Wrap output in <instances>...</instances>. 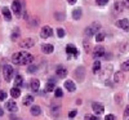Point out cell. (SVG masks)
Segmentation results:
<instances>
[{
	"mask_svg": "<svg viewBox=\"0 0 129 120\" xmlns=\"http://www.w3.org/2000/svg\"><path fill=\"white\" fill-rule=\"evenodd\" d=\"M32 59H34V57L27 52L14 53L13 57H12V61L16 65H30V63H32Z\"/></svg>",
	"mask_w": 129,
	"mask_h": 120,
	"instance_id": "6da1fadb",
	"label": "cell"
},
{
	"mask_svg": "<svg viewBox=\"0 0 129 120\" xmlns=\"http://www.w3.org/2000/svg\"><path fill=\"white\" fill-rule=\"evenodd\" d=\"M3 75H4V79L7 81H10L13 78V75H14V70L13 67L10 66V65H5L4 69H3Z\"/></svg>",
	"mask_w": 129,
	"mask_h": 120,
	"instance_id": "7a4b0ae2",
	"label": "cell"
},
{
	"mask_svg": "<svg viewBox=\"0 0 129 120\" xmlns=\"http://www.w3.org/2000/svg\"><path fill=\"white\" fill-rule=\"evenodd\" d=\"M101 28V26L97 23V22H94L92 26H89V27H87L85 28V35L87 36H93V35H95V34H98V30Z\"/></svg>",
	"mask_w": 129,
	"mask_h": 120,
	"instance_id": "3957f363",
	"label": "cell"
},
{
	"mask_svg": "<svg viewBox=\"0 0 129 120\" xmlns=\"http://www.w3.org/2000/svg\"><path fill=\"white\" fill-rule=\"evenodd\" d=\"M12 10L14 12V14L17 17H21V14H22V5H21V2L14 0L13 4H12Z\"/></svg>",
	"mask_w": 129,
	"mask_h": 120,
	"instance_id": "277c9868",
	"label": "cell"
},
{
	"mask_svg": "<svg viewBox=\"0 0 129 120\" xmlns=\"http://www.w3.org/2000/svg\"><path fill=\"white\" fill-rule=\"evenodd\" d=\"M66 53L69 54V57H71V56H74V57H78L79 50H78V48L75 47L74 44H67V47H66Z\"/></svg>",
	"mask_w": 129,
	"mask_h": 120,
	"instance_id": "5b68a950",
	"label": "cell"
},
{
	"mask_svg": "<svg viewBox=\"0 0 129 120\" xmlns=\"http://www.w3.org/2000/svg\"><path fill=\"white\" fill-rule=\"evenodd\" d=\"M19 45H21V48H26V49H28V48H31V47H34V45H35V40L27 38V39H25V40H21Z\"/></svg>",
	"mask_w": 129,
	"mask_h": 120,
	"instance_id": "8992f818",
	"label": "cell"
},
{
	"mask_svg": "<svg viewBox=\"0 0 129 120\" xmlns=\"http://www.w3.org/2000/svg\"><path fill=\"white\" fill-rule=\"evenodd\" d=\"M40 36L43 39H48L49 36H52V28L49 26H44L41 28V31H40Z\"/></svg>",
	"mask_w": 129,
	"mask_h": 120,
	"instance_id": "52a82bcc",
	"label": "cell"
},
{
	"mask_svg": "<svg viewBox=\"0 0 129 120\" xmlns=\"http://www.w3.org/2000/svg\"><path fill=\"white\" fill-rule=\"evenodd\" d=\"M92 108H93V111H94L95 114H103V112H105L103 105H101V103H98V102H93V103H92Z\"/></svg>",
	"mask_w": 129,
	"mask_h": 120,
	"instance_id": "ba28073f",
	"label": "cell"
},
{
	"mask_svg": "<svg viewBox=\"0 0 129 120\" xmlns=\"http://www.w3.org/2000/svg\"><path fill=\"white\" fill-rule=\"evenodd\" d=\"M105 56V48L103 47H95L93 50V57L94 58H100Z\"/></svg>",
	"mask_w": 129,
	"mask_h": 120,
	"instance_id": "9c48e42d",
	"label": "cell"
},
{
	"mask_svg": "<svg viewBox=\"0 0 129 120\" xmlns=\"http://www.w3.org/2000/svg\"><path fill=\"white\" fill-rule=\"evenodd\" d=\"M39 88H40V81H39L38 79H32V80L30 81V89H31L32 92H38Z\"/></svg>",
	"mask_w": 129,
	"mask_h": 120,
	"instance_id": "30bf717a",
	"label": "cell"
},
{
	"mask_svg": "<svg viewBox=\"0 0 129 120\" xmlns=\"http://www.w3.org/2000/svg\"><path fill=\"white\" fill-rule=\"evenodd\" d=\"M5 107H7V110L10 111V112H17V110H18V107H17L16 102H13V101L5 102Z\"/></svg>",
	"mask_w": 129,
	"mask_h": 120,
	"instance_id": "8fae6325",
	"label": "cell"
},
{
	"mask_svg": "<svg viewBox=\"0 0 129 120\" xmlns=\"http://www.w3.org/2000/svg\"><path fill=\"white\" fill-rule=\"evenodd\" d=\"M117 26H119L120 28H123L124 31H129V21H128L126 18L120 19L119 22H117Z\"/></svg>",
	"mask_w": 129,
	"mask_h": 120,
	"instance_id": "7c38bea8",
	"label": "cell"
},
{
	"mask_svg": "<svg viewBox=\"0 0 129 120\" xmlns=\"http://www.w3.org/2000/svg\"><path fill=\"white\" fill-rule=\"evenodd\" d=\"M41 50H43V53H45V54H50V53H53V50H54V47H53L52 44H43L41 45Z\"/></svg>",
	"mask_w": 129,
	"mask_h": 120,
	"instance_id": "4fadbf2b",
	"label": "cell"
},
{
	"mask_svg": "<svg viewBox=\"0 0 129 120\" xmlns=\"http://www.w3.org/2000/svg\"><path fill=\"white\" fill-rule=\"evenodd\" d=\"M64 88H66L69 92H75V91H76V85H75L74 81L67 80V81H64Z\"/></svg>",
	"mask_w": 129,
	"mask_h": 120,
	"instance_id": "5bb4252c",
	"label": "cell"
},
{
	"mask_svg": "<svg viewBox=\"0 0 129 120\" xmlns=\"http://www.w3.org/2000/svg\"><path fill=\"white\" fill-rule=\"evenodd\" d=\"M2 12H3V16H4V19L5 21H12V13H10V9L9 8L4 7Z\"/></svg>",
	"mask_w": 129,
	"mask_h": 120,
	"instance_id": "9a60e30c",
	"label": "cell"
},
{
	"mask_svg": "<svg viewBox=\"0 0 129 120\" xmlns=\"http://www.w3.org/2000/svg\"><path fill=\"white\" fill-rule=\"evenodd\" d=\"M57 75L59 76V78H66V75H67V69L63 67V66H58V67H57Z\"/></svg>",
	"mask_w": 129,
	"mask_h": 120,
	"instance_id": "2e32d148",
	"label": "cell"
},
{
	"mask_svg": "<svg viewBox=\"0 0 129 120\" xmlns=\"http://www.w3.org/2000/svg\"><path fill=\"white\" fill-rule=\"evenodd\" d=\"M81 16H83V10L80 9V8H76V9H74L72 10V18L74 19H80L81 18Z\"/></svg>",
	"mask_w": 129,
	"mask_h": 120,
	"instance_id": "e0dca14e",
	"label": "cell"
},
{
	"mask_svg": "<svg viewBox=\"0 0 129 120\" xmlns=\"http://www.w3.org/2000/svg\"><path fill=\"white\" fill-rule=\"evenodd\" d=\"M54 88H56V81L50 79L47 83V85H45V92H53V91H54Z\"/></svg>",
	"mask_w": 129,
	"mask_h": 120,
	"instance_id": "ac0fdd59",
	"label": "cell"
},
{
	"mask_svg": "<svg viewBox=\"0 0 129 120\" xmlns=\"http://www.w3.org/2000/svg\"><path fill=\"white\" fill-rule=\"evenodd\" d=\"M123 9H124L123 3H115V5H114V12H115L116 14L121 13V12H123Z\"/></svg>",
	"mask_w": 129,
	"mask_h": 120,
	"instance_id": "d6986e66",
	"label": "cell"
},
{
	"mask_svg": "<svg viewBox=\"0 0 129 120\" xmlns=\"http://www.w3.org/2000/svg\"><path fill=\"white\" fill-rule=\"evenodd\" d=\"M10 96H12L13 98H18L21 96V89L17 88V86H14V88L10 89Z\"/></svg>",
	"mask_w": 129,
	"mask_h": 120,
	"instance_id": "ffe728a7",
	"label": "cell"
},
{
	"mask_svg": "<svg viewBox=\"0 0 129 120\" xmlns=\"http://www.w3.org/2000/svg\"><path fill=\"white\" fill-rule=\"evenodd\" d=\"M14 84H16L17 88L22 86V85H23V78H22V76H21V75H17L16 79H14Z\"/></svg>",
	"mask_w": 129,
	"mask_h": 120,
	"instance_id": "44dd1931",
	"label": "cell"
},
{
	"mask_svg": "<svg viewBox=\"0 0 129 120\" xmlns=\"http://www.w3.org/2000/svg\"><path fill=\"white\" fill-rule=\"evenodd\" d=\"M32 102H34V97H32L31 94H28V96H26V97L23 98V105H25V106H30Z\"/></svg>",
	"mask_w": 129,
	"mask_h": 120,
	"instance_id": "7402d4cb",
	"label": "cell"
},
{
	"mask_svg": "<svg viewBox=\"0 0 129 120\" xmlns=\"http://www.w3.org/2000/svg\"><path fill=\"white\" fill-rule=\"evenodd\" d=\"M19 36H21V30H19L18 27H16V28L13 30V32H12V36H10V38H12V40H17Z\"/></svg>",
	"mask_w": 129,
	"mask_h": 120,
	"instance_id": "603a6c76",
	"label": "cell"
},
{
	"mask_svg": "<svg viewBox=\"0 0 129 120\" xmlns=\"http://www.w3.org/2000/svg\"><path fill=\"white\" fill-rule=\"evenodd\" d=\"M40 112H41V108L39 106H32L31 107V114L34 115V116H39Z\"/></svg>",
	"mask_w": 129,
	"mask_h": 120,
	"instance_id": "cb8c5ba5",
	"label": "cell"
},
{
	"mask_svg": "<svg viewBox=\"0 0 129 120\" xmlns=\"http://www.w3.org/2000/svg\"><path fill=\"white\" fill-rule=\"evenodd\" d=\"M101 69V62L100 61H94L93 63V72H98Z\"/></svg>",
	"mask_w": 129,
	"mask_h": 120,
	"instance_id": "d4e9b609",
	"label": "cell"
},
{
	"mask_svg": "<svg viewBox=\"0 0 129 120\" xmlns=\"http://www.w3.org/2000/svg\"><path fill=\"white\" fill-rule=\"evenodd\" d=\"M103 39H105V35L102 34V32H98V34H95V41L101 43V41H103Z\"/></svg>",
	"mask_w": 129,
	"mask_h": 120,
	"instance_id": "484cf974",
	"label": "cell"
},
{
	"mask_svg": "<svg viewBox=\"0 0 129 120\" xmlns=\"http://www.w3.org/2000/svg\"><path fill=\"white\" fill-rule=\"evenodd\" d=\"M121 71H129V59L121 63Z\"/></svg>",
	"mask_w": 129,
	"mask_h": 120,
	"instance_id": "4316f807",
	"label": "cell"
},
{
	"mask_svg": "<svg viewBox=\"0 0 129 120\" xmlns=\"http://www.w3.org/2000/svg\"><path fill=\"white\" fill-rule=\"evenodd\" d=\"M83 44H84L85 52H87V53H89V52H90V44H89V43H88L87 40H84V41H83Z\"/></svg>",
	"mask_w": 129,
	"mask_h": 120,
	"instance_id": "83f0119b",
	"label": "cell"
},
{
	"mask_svg": "<svg viewBox=\"0 0 129 120\" xmlns=\"http://www.w3.org/2000/svg\"><path fill=\"white\" fill-rule=\"evenodd\" d=\"M57 35H58V38H63L64 35H66V32H64V30L63 28H57Z\"/></svg>",
	"mask_w": 129,
	"mask_h": 120,
	"instance_id": "f1b7e54d",
	"label": "cell"
},
{
	"mask_svg": "<svg viewBox=\"0 0 129 120\" xmlns=\"http://www.w3.org/2000/svg\"><path fill=\"white\" fill-rule=\"evenodd\" d=\"M95 3L102 7V5H106L107 3H109V0H95Z\"/></svg>",
	"mask_w": 129,
	"mask_h": 120,
	"instance_id": "f546056e",
	"label": "cell"
},
{
	"mask_svg": "<svg viewBox=\"0 0 129 120\" xmlns=\"http://www.w3.org/2000/svg\"><path fill=\"white\" fill-rule=\"evenodd\" d=\"M27 71H28L30 74H31V72H36V66H35V65H30Z\"/></svg>",
	"mask_w": 129,
	"mask_h": 120,
	"instance_id": "4dcf8cb0",
	"label": "cell"
},
{
	"mask_svg": "<svg viewBox=\"0 0 129 120\" xmlns=\"http://www.w3.org/2000/svg\"><path fill=\"white\" fill-rule=\"evenodd\" d=\"M54 94H56V97H57V98H59V97H62V96H63V92H62V89L57 88V89H56V93H54Z\"/></svg>",
	"mask_w": 129,
	"mask_h": 120,
	"instance_id": "1f68e13d",
	"label": "cell"
},
{
	"mask_svg": "<svg viewBox=\"0 0 129 120\" xmlns=\"http://www.w3.org/2000/svg\"><path fill=\"white\" fill-rule=\"evenodd\" d=\"M4 100H7V93L0 91V101H4Z\"/></svg>",
	"mask_w": 129,
	"mask_h": 120,
	"instance_id": "d6a6232c",
	"label": "cell"
},
{
	"mask_svg": "<svg viewBox=\"0 0 129 120\" xmlns=\"http://www.w3.org/2000/svg\"><path fill=\"white\" fill-rule=\"evenodd\" d=\"M76 110H72V111H70V114H69V117L70 119H72V117H75V116H76Z\"/></svg>",
	"mask_w": 129,
	"mask_h": 120,
	"instance_id": "836d02e7",
	"label": "cell"
},
{
	"mask_svg": "<svg viewBox=\"0 0 129 120\" xmlns=\"http://www.w3.org/2000/svg\"><path fill=\"white\" fill-rule=\"evenodd\" d=\"M56 17H57V21H63L64 14H63V13H62V14H61V13H57V14H56Z\"/></svg>",
	"mask_w": 129,
	"mask_h": 120,
	"instance_id": "e575fe53",
	"label": "cell"
},
{
	"mask_svg": "<svg viewBox=\"0 0 129 120\" xmlns=\"http://www.w3.org/2000/svg\"><path fill=\"white\" fill-rule=\"evenodd\" d=\"M105 120H116V117H115L114 115H107V116L105 117Z\"/></svg>",
	"mask_w": 129,
	"mask_h": 120,
	"instance_id": "d590c367",
	"label": "cell"
},
{
	"mask_svg": "<svg viewBox=\"0 0 129 120\" xmlns=\"http://www.w3.org/2000/svg\"><path fill=\"white\" fill-rule=\"evenodd\" d=\"M129 116V106L125 107V111H124V117H128Z\"/></svg>",
	"mask_w": 129,
	"mask_h": 120,
	"instance_id": "8d00e7d4",
	"label": "cell"
},
{
	"mask_svg": "<svg viewBox=\"0 0 129 120\" xmlns=\"http://www.w3.org/2000/svg\"><path fill=\"white\" fill-rule=\"evenodd\" d=\"M123 5H124L126 9H129V0H123Z\"/></svg>",
	"mask_w": 129,
	"mask_h": 120,
	"instance_id": "74e56055",
	"label": "cell"
},
{
	"mask_svg": "<svg viewBox=\"0 0 129 120\" xmlns=\"http://www.w3.org/2000/svg\"><path fill=\"white\" fill-rule=\"evenodd\" d=\"M85 119H87V120H100V119L97 117V116H87Z\"/></svg>",
	"mask_w": 129,
	"mask_h": 120,
	"instance_id": "f35d334b",
	"label": "cell"
},
{
	"mask_svg": "<svg viewBox=\"0 0 129 120\" xmlns=\"http://www.w3.org/2000/svg\"><path fill=\"white\" fill-rule=\"evenodd\" d=\"M67 2H69L70 4H75V3H76V0H67Z\"/></svg>",
	"mask_w": 129,
	"mask_h": 120,
	"instance_id": "ab89813d",
	"label": "cell"
},
{
	"mask_svg": "<svg viewBox=\"0 0 129 120\" xmlns=\"http://www.w3.org/2000/svg\"><path fill=\"white\" fill-rule=\"evenodd\" d=\"M3 114H4V112H3V108H2V107H0V116H2Z\"/></svg>",
	"mask_w": 129,
	"mask_h": 120,
	"instance_id": "60d3db41",
	"label": "cell"
},
{
	"mask_svg": "<svg viewBox=\"0 0 129 120\" xmlns=\"http://www.w3.org/2000/svg\"><path fill=\"white\" fill-rule=\"evenodd\" d=\"M12 120H21V119H12Z\"/></svg>",
	"mask_w": 129,
	"mask_h": 120,
	"instance_id": "b9f144b4",
	"label": "cell"
}]
</instances>
